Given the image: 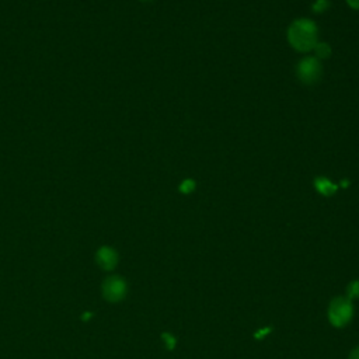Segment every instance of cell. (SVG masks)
<instances>
[{
	"label": "cell",
	"mask_w": 359,
	"mask_h": 359,
	"mask_svg": "<svg viewBox=\"0 0 359 359\" xmlns=\"http://www.w3.org/2000/svg\"><path fill=\"white\" fill-rule=\"evenodd\" d=\"M101 290L105 300H108L109 303H118L125 299L128 293V285L122 276L112 275L102 282Z\"/></svg>",
	"instance_id": "3957f363"
},
{
	"label": "cell",
	"mask_w": 359,
	"mask_h": 359,
	"mask_svg": "<svg viewBox=\"0 0 359 359\" xmlns=\"http://www.w3.org/2000/svg\"><path fill=\"white\" fill-rule=\"evenodd\" d=\"M161 338H163V341L165 342V346L168 348V349H172L174 346H175V338H174V335H171V334H168V332H164L163 335H161Z\"/></svg>",
	"instance_id": "30bf717a"
},
{
	"label": "cell",
	"mask_w": 359,
	"mask_h": 359,
	"mask_svg": "<svg viewBox=\"0 0 359 359\" xmlns=\"http://www.w3.org/2000/svg\"><path fill=\"white\" fill-rule=\"evenodd\" d=\"M348 359H359V346H356V348H353V349L351 351Z\"/></svg>",
	"instance_id": "7c38bea8"
},
{
	"label": "cell",
	"mask_w": 359,
	"mask_h": 359,
	"mask_svg": "<svg viewBox=\"0 0 359 359\" xmlns=\"http://www.w3.org/2000/svg\"><path fill=\"white\" fill-rule=\"evenodd\" d=\"M314 49H316V53H317V56L320 57V59H325V57H328L330 55H331V48H330V45L328 43H325V42H317V45L314 46Z\"/></svg>",
	"instance_id": "ba28073f"
},
{
	"label": "cell",
	"mask_w": 359,
	"mask_h": 359,
	"mask_svg": "<svg viewBox=\"0 0 359 359\" xmlns=\"http://www.w3.org/2000/svg\"><path fill=\"white\" fill-rule=\"evenodd\" d=\"M314 187L324 196H331L337 191V185L331 180L325 178V177H317L316 181H314Z\"/></svg>",
	"instance_id": "8992f818"
},
{
	"label": "cell",
	"mask_w": 359,
	"mask_h": 359,
	"mask_svg": "<svg viewBox=\"0 0 359 359\" xmlns=\"http://www.w3.org/2000/svg\"><path fill=\"white\" fill-rule=\"evenodd\" d=\"M327 7H328V1H327V0H318V1L314 4L313 10H314V11H321V10L327 8Z\"/></svg>",
	"instance_id": "8fae6325"
},
{
	"label": "cell",
	"mask_w": 359,
	"mask_h": 359,
	"mask_svg": "<svg viewBox=\"0 0 359 359\" xmlns=\"http://www.w3.org/2000/svg\"><path fill=\"white\" fill-rule=\"evenodd\" d=\"M95 261L98 266L102 268L104 271H112L118 264V252L112 247L104 245L98 248L95 254Z\"/></svg>",
	"instance_id": "5b68a950"
},
{
	"label": "cell",
	"mask_w": 359,
	"mask_h": 359,
	"mask_svg": "<svg viewBox=\"0 0 359 359\" xmlns=\"http://www.w3.org/2000/svg\"><path fill=\"white\" fill-rule=\"evenodd\" d=\"M346 3H348L352 8L359 10V0H346Z\"/></svg>",
	"instance_id": "4fadbf2b"
},
{
	"label": "cell",
	"mask_w": 359,
	"mask_h": 359,
	"mask_svg": "<svg viewBox=\"0 0 359 359\" xmlns=\"http://www.w3.org/2000/svg\"><path fill=\"white\" fill-rule=\"evenodd\" d=\"M320 74H321V65L316 57H304L299 62L297 76L303 83L311 84L318 80Z\"/></svg>",
	"instance_id": "277c9868"
},
{
	"label": "cell",
	"mask_w": 359,
	"mask_h": 359,
	"mask_svg": "<svg viewBox=\"0 0 359 359\" xmlns=\"http://www.w3.org/2000/svg\"><path fill=\"white\" fill-rule=\"evenodd\" d=\"M346 297L353 300L359 299V279H353L346 286Z\"/></svg>",
	"instance_id": "52a82bcc"
},
{
	"label": "cell",
	"mask_w": 359,
	"mask_h": 359,
	"mask_svg": "<svg viewBox=\"0 0 359 359\" xmlns=\"http://www.w3.org/2000/svg\"><path fill=\"white\" fill-rule=\"evenodd\" d=\"M290 45L299 52H309L317 45V27L309 18H299L287 29Z\"/></svg>",
	"instance_id": "6da1fadb"
},
{
	"label": "cell",
	"mask_w": 359,
	"mask_h": 359,
	"mask_svg": "<svg viewBox=\"0 0 359 359\" xmlns=\"http://www.w3.org/2000/svg\"><path fill=\"white\" fill-rule=\"evenodd\" d=\"M269 331H271V328H266V330H261L259 332H257V334H255V337H257V338H261V335H266Z\"/></svg>",
	"instance_id": "5bb4252c"
},
{
	"label": "cell",
	"mask_w": 359,
	"mask_h": 359,
	"mask_svg": "<svg viewBox=\"0 0 359 359\" xmlns=\"http://www.w3.org/2000/svg\"><path fill=\"white\" fill-rule=\"evenodd\" d=\"M194 189H195V181H194V180H185V181H182L181 185H180V191H181L182 194H189V192L194 191Z\"/></svg>",
	"instance_id": "9c48e42d"
},
{
	"label": "cell",
	"mask_w": 359,
	"mask_h": 359,
	"mask_svg": "<svg viewBox=\"0 0 359 359\" xmlns=\"http://www.w3.org/2000/svg\"><path fill=\"white\" fill-rule=\"evenodd\" d=\"M353 303L346 296L334 297L327 309V317L331 325L335 328H342L351 323L353 318Z\"/></svg>",
	"instance_id": "7a4b0ae2"
}]
</instances>
